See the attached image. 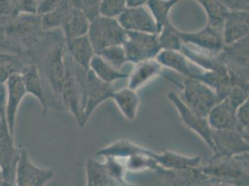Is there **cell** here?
I'll use <instances>...</instances> for the list:
<instances>
[{
	"label": "cell",
	"instance_id": "cell-3",
	"mask_svg": "<svg viewBox=\"0 0 249 186\" xmlns=\"http://www.w3.org/2000/svg\"><path fill=\"white\" fill-rule=\"evenodd\" d=\"M65 62L66 73L60 93V101L62 108L72 114L76 123L81 127L88 72L73 62L67 51Z\"/></svg>",
	"mask_w": 249,
	"mask_h": 186
},
{
	"label": "cell",
	"instance_id": "cell-34",
	"mask_svg": "<svg viewBox=\"0 0 249 186\" xmlns=\"http://www.w3.org/2000/svg\"><path fill=\"white\" fill-rule=\"evenodd\" d=\"M158 40L161 50L166 51H180L183 42L181 40L180 31L171 22L166 21L158 33Z\"/></svg>",
	"mask_w": 249,
	"mask_h": 186
},
{
	"label": "cell",
	"instance_id": "cell-21",
	"mask_svg": "<svg viewBox=\"0 0 249 186\" xmlns=\"http://www.w3.org/2000/svg\"><path fill=\"white\" fill-rule=\"evenodd\" d=\"M162 66L156 59L135 63L132 71L128 73L127 88L138 91L150 81L162 74Z\"/></svg>",
	"mask_w": 249,
	"mask_h": 186
},
{
	"label": "cell",
	"instance_id": "cell-30",
	"mask_svg": "<svg viewBox=\"0 0 249 186\" xmlns=\"http://www.w3.org/2000/svg\"><path fill=\"white\" fill-rule=\"evenodd\" d=\"M89 70L93 73L100 80L107 84H113L115 81L128 77V73L115 69L97 54L94 55L90 62Z\"/></svg>",
	"mask_w": 249,
	"mask_h": 186
},
{
	"label": "cell",
	"instance_id": "cell-2",
	"mask_svg": "<svg viewBox=\"0 0 249 186\" xmlns=\"http://www.w3.org/2000/svg\"><path fill=\"white\" fill-rule=\"evenodd\" d=\"M249 153L230 157H212L201 166L208 183L230 186H249Z\"/></svg>",
	"mask_w": 249,
	"mask_h": 186
},
{
	"label": "cell",
	"instance_id": "cell-32",
	"mask_svg": "<svg viewBox=\"0 0 249 186\" xmlns=\"http://www.w3.org/2000/svg\"><path fill=\"white\" fill-rule=\"evenodd\" d=\"M181 0H149L146 4L157 25V34L166 21L170 20V11Z\"/></svg>",
	"mask_w": 249,
	"mask_h": 186
},
{
	"label": "cell",
	"instance_id": "cell-25",
	"mask_svg": "<svg viewBox=\"0 0 249 186\" xmlns=\"http://www.w3.org/2000/svg\"><path fill=\"white\" fill-rule=\"evenodd\" d=\"M66 51L74 63L80 66L85 71H89V64L95 55L93 48L88 35L72 41L65 43Z\"/></svg>",
	"mask_w": 249,
	"mask_h": 186
},
{
	"label": "cell",
	"instance_id": "cell-8",
	"mask_svg": "<svg viewBox=\"0 0 249 186\" xmlns=\"http://www.w3.org/2000/svg\"><path fill=\"white\" fill-rule=\"evenodd\" d=\"M20 149L15 145L5 115V101L0 108V171L1 178L14 185Z\"/></svg>",
	"mask_w": 249,
	"mask_h": 186
},
{
	"label": "cell",
	"instance_id": "cell-35",
	"mask_svg": "<svg viewBox=\"0 0 249 186\" xmlns=\"http://www.w3.org/2000/svg\"><path fill=\"white\" fill-rule=\"evenodd\" d=\"M105 62L117 70H122L127 62L123 45H115L103 50L99 54Z\"/></svg>",
	"mask_w": 249,
	"mask_h": 186
},
{
	"label": "cell",
	"instance_id": "cell-22",
	"mask_svg": "<svg viewBox=\"0 0 249 186\" xmlns=\"http://www.w3.org/2000/svg\"><path fill=\"white\" fill-rule=\"evenodd\" d=\"M192 78L206 84L217 93L219 101L224 99L231 86V77L225 66L217 70H203V72L196 73Z\"/></svg>",
	"mask_w": 249,
	"mask_h": 186
},
{
	"label": "cell",
	"instance_id": "cell-28",
	"mask_svg": "<svg viewBox=\"0 0 249 186\" xmlns=\"http://www.w3.org/2000/svg\"><path fill=\"white\" fill-rule=\"evenodd\" d=\"M189 62H194L200 68L205 70H217L224 65L220 62L218 54H212L203 52L196 48H192L189 45L183 44L180 51Z\"/></svg>",
	"mask_w": 249,
	"mask_h": 186
},
{
	"label": "cell",
	"instance_id": "cell-41",
	"mask_svg": "<svg viewBox=\"0 0 249 186\" xmlns=\"http://www.w3.org/2000/svg\"><path fill=\"white\" fill-rule=\"evenodd\" d=\"M67 2H69V0H41L38 2L36 14L43 15L50 11H54Z\"/></svg>",
	"mask_w": 249,
	"mask_h": 186
},
{
	"label": "cell",
	"instance_id": "cell-20",
	"mask_svg": "<svg viewBox=\"0 0 249 186\" xmlns=\"http://www.w3.org/2000/svg\"><path fill=\"white\" fill-rule=\"evenodd\" d=\"M235 108L226 98L220 100L208 113V124L212 130H238L249 133L240 128L235 118Z\"/></svg>",
	"mask_w": 249,
	"mask_h": 186
},
{
	"label": "cell",
	"instance_id": "cell-23",
	"mask_svg": "<svg viewBox=\"0 0 249 186\" xmlns=\"http://www.w3.org/2000/svg\"><path fill=\"white\" fill-rule=\"evenodd\" d=\"M33 62L31 55L0 50V86H5L13 74H20L24 67Z\"/></svg>",
	"mask_w": 249,
	"mask_h": 186
},
{
	"label": "cell",
	"instance_id": "cell-47",
	"mask_svg": "<svg viewBox=\"0 0 249 186\" xmlns=\"http://www.w3.org/2000/svg\"><path fill=\"white\" fill-rule=\"evenodd\" d=\"M197 186H225V185H219V184H212V183H206V184H203V185H200Z\"/></svg>",
	"mask_w": 249,
	"mask_h": 186
},
{
	"label": "cell",
	"instance_id": "cell-40",
	"mask_svg": "<svg viewBox=\"0 0 249 186\" xmlns=\"http://www.w3.org/2000/svg\"><path fill=\"white\" fill-rule=\"evenodd\" d=\"M235 118L241 129L249 131V100L240 104L235 110Z\"/></svg>",
	"mask_w": 249,
	"mask_h": 186
},
{
	"label": "cell",
	"instance_id": "cell-6",
	"mask_svg": "<svg viewBox=\"0 0 249 186\" xmlns=\"http://www.w3.org/2000/svg\"><path fill=\"white\" fill-rule=\"evenodd\" d=\"M126 31L121 27L116 19L98 16L90 21L88 37L91 43L95 54L115 45H123Z\"/></svg>",
	"mask_w": 249,
	"mask_h": 186
},
{
	"label": "cell",
	"instance_id": "cell-4",
	"mask_svg": "<svg viewBox=\"0 0 249 186\" xmlns=\"http://www.w3.org/2000/svg\"><path fill=\"white\" fill-rule=\"evenodd\" d=\"M125 172L118 158L105 157L104 163L89 158L86 162L87 186H138L124 180Z\"/></svg>",
	"mask_w": 249,
	"mask_h": 186
},
{
	"label": "cell",
	"instance_id": "cell-13",
	"mask_svg": "<svg viewBox=\"0 0 249 186\" xmlns=\"http://www.w3.org/2000/svg\"><path fill=\"white\" fill-rule=\"evenodd\" d=\"M114 92L115 90L112 84L103 82L90 70L88 72L81 127L86 125L91 114L101 104L112 99Z\"/></svg>",
	"mask_w": 249,
	"mask_h": 186
},
{
	"label": "cell",
	"instance_id": "cell-17",
	"mask_svg": "<svg viewBox=\"0 0 249 186\" xmlns=\"http://www.w3.org/2000/svg\"><path fill=\"white\" fill-rule=\"evenodd\" d=\"M124 31L157 34V25L145 6L126 8L116 19Z\"/></svg>",
	"mask_w": 249,
	"mask_h": 186
},
{
	"label": "cell",
	"instance_id": "cell-26",
	"mask_svg": "<svg viewBox=\"0 0 249 186\" xmlns=\"http://www.w3.org/2000/svg\"><path fill=\"white\" fill-rule=\"evenodd\" d=\"M111 100L114 101L126 120H135L141 104L140 96L136 91L127 87L119 91L115 90Z\"/></svg>",
	"mask_w": 249,
	"mask_h": 186
},
{
	"label": "cell",
	"instance_id": "cell-38",
	"mask_svg": "<svg viewBox=\"0 0 249 186\" xmlns=\"http://www.w3.org/2000/svg\"><path fill=\"white\" fill-rule=\"evenodd\" d=\"M102 0H70L73 8L83 11L89 21L100 16V4Z\"/></svg>",
	"mask_w": 249,
	"mask_h": 186
},
{
	"label": "cell",
	"instance_id": "cell-27",
	"mask_svg": "<svg viewBox=\"0 0 249 186\" xmlns=\"http://www.w3.org/2000/svg\"><path fill=\"white\" fill-rule=\"evenodd\" d=\"M156 60L162 67L182 74L184 77H193L196 72L192 70L186 57L178 51L162 50L157 54Z\"/></svg>",
	"mask_w": 249,
	"mask_h": 186
},
{
	"label": "cell",
	"instance_id": "cell-11",
	"mask_svg": "<svg viewBox=\"0 0 249 186\" xmlns=\"http://www.w3.org/2000/svg\"><path fill=\"white\" fill-rule=\"evenodd\" d=\"M54 177L51 168L35 165L26 150L20 148V157L16 167L15 186H45Z\"/></svg>",
	"mask_w": 249,
	"mask_h": 186
},
{
	"label": "cell",
	"instance_id": "cell-12",
	"mask_svg": "<svg viewBox=\"0 0 249 186\" xmlns=\"http://www.w3.org/2000/svg\"><path fill=\"white\" fill-rule=\"evenodd\" d=\"M167 98L175 106L182 123L185 125L189 130L196 132L206 143L208 148L211 151H213L214 145L212 141V129L208 124V118L193 112L186 104L182 102L179 95H178L177 93L172 92L168 93Z\"/></svg>",
	"mask_w": 249,
	"mask_h": 186
},
{
	"label": "cell",
	"instance_id": "cell-31",
	"mask_svg": "<svg viewBox=\"0 0 249 186\" xmlns=\"http://www.w3.org/2000/svg\"><path fill=\"white\" fill-rule=\"evenodd\" d=\"M198 2L208 17V24L222 29V24L225 20L229 10L219 0H196Z\"/></svg>",
	"mask_w": 249,
	"mask_h": 186
},
{
	"label": "cell",
	"instance_id": "cell-19",
	"mask_svg": "<svg viewBox=\"0 0 249 186\" xmlns=\"http://www.w3.org/2000/svg\"><path fill=\"white\" fill-rule=\"evenodd\" d=\"M20 74L27 95L34 96L38 101V103L41 105L42 114L44 116L47 115L50 110V106L37 64H36L35 62L28 64L22 69Z\"/></svg>",
	"mask_w": 249,
	"mask_h": 186
},
{
	"label": "cell",
	"instance_id": "cell-44",
	"mask_svg": "<svg viewBox=\"0 0 249 186\" xmlns=\"http://www.w3.org/2000/svg\"><path fill=\"white\" fill-rule=\"evenodd\" d=\"M149 0H126V8L142 7L147 4Z\"/></svg>",
	"mask_w": 249,
	"mask_h": 186
},
{
	"label": "cell",
	"instance_id": "cell-42",
	"mask_svg": "<svg viewBox=\"0 0 249 186\" xmlns=\"http://www.w3.org/2000/svg\"><path fill=\"white\" fill-rule=\"evenodd\" d=\"M229 11H249V0H219Z\"/></svg>",
	"mask_w": 249,
	"mask_h": 186
},
{
	"label": "cell",
	"instance_id": "cell-24",
	"mask_svg": "<svg viewBox=\"0 0 249 186\" xmlns=\"http://www.w3.org/2000/svg\"><path fill=\"white\" fill-rule=\"evenodd\" d=\"M89 24L90 21L83 11L77 10L71 6L68 18L62 28L65 43L87 36L89 29Z\"/></svg>",
	"mask_w": 249,
	"mask_h": 186
},
{
	"label": "cell",
	"instance_id": "cell-29",
	"mask_svg": "<svg viewBox=\"0 0 249 186\" xmlns=\"http://www.w3.org/2000/svg\"><path fill=\"white\" fill-rule=\"evenodd\" d=\"M156 162L158 165L166 169H178L185 167H195L201 166L200 156H186L176 152L164 150L158 153Z\"/></svg>",
	"mask_w": 249,
	"mask_h": 186
},
{
	"label": "cell",
	"instance_id": "cell-43",
	"mask_svg": "<svg viewBox=\"0 0 249 186\" xmlns=\"http://www.w3.org/2000/svg\"><path fill=\"white\" fill-rule=\"evenodd\" d=\"M22 13L36 14L38 1L37 0H18Z\"/></svg>",
	"mask_w": 249,
	"mask_h": 186
},
{
	"label": "cell",
	"instance_id": "cell-5",
	"mask_svg": "<svg viewBox=\"0 0 249 186\" xmlns=\"http://www.w3.org/2000/svg\"><path fill=\"white\" fill-rule=\"evenodd\" d=\"M218 55L228 71L231 85L249 87V37L231 45L224 46Z\"/></svg>",
	"mask_w": 249,
	"mask_h": 186
},
{
	"label": "cell",
	"instance_id": "cell-46",
	"mask_svg": "<svg viewBox=\"0 0 249 186\" xmlns=\"http://www.w3.org/2000/svg\"><path fill=\"white\" fill-rule=\"evenodd\" d=\"M0 186H15L13 184H11L10 182H7L5 180H3L2 178H0Z\"/></svg>",
	"mask_w": 249,
	"mask_h": 186
},
{
	"label": "cell",
	"instance_id": "cell-10",
	"mask_svg": "<svg viewBox=\"0 0 249 186\" xmlns=\"http://www.w3.org/2000/svg\"><path fill=\"white\" fill-rule=\"evenodd\" d=\"M213 156L230 157L249 153V133L238 130H212Z\"/></svg>",
	"mask_w": 249,
	"mask_h": 186
},
{
	"label": "cell",
	"instance_id": "cell-1",
	"mask_svg": "<svg viewBox=\"0 0 249 186\" xmlns=\"http://www.w3.org/2000/svg\"><path fill=\"white\" fill-rule=\"evenodd\" d=\"M47 35L42 29L40 15L21 13L15 21L0 26V50L32 55Z\"/></svg>",
	"mask_w": 249,
	"mask_h": 186
},
{
	"label": "cell",
	"instance_id": "cell-18",
	"mask_svg": "<svg viewBox=\"0 0 249 186\" xmlns=\"http://www.w3.org/2000/svg\"><path fill=\"white\" fill-rule=\"evenodd\" d=\"M224 45H231L249 37V11H230L222 24Z\"/></svg>",
	"mask_w": 249,
	"mask_h": 186
},
{
	"label": "cell",
	"instance_id": "cell-9",
	"mask_svg": "<svg viewBox=\"0 0 249 186\" xmlns=\"http://www.w3.org/2000/svg\"><path fill=\"white\" fill-rule=\"evenodd\" d=\"M127 62L132 63L156 59L161 52L158 34L126 31L123 43Z\"/></svg>",
	"mask_w": 249,
	"mask_h": 186
},
{
	"label": "cell",
	"instance_id": "cell-33",
	"mask_svg": "<svg viewBox=\"0 0 249 186\" xmlns=\"http://www.w3.org/2000/svg\"><path fill=\"white\" fill-rule=\"evenodd\" d=\"M70 10L71 4L69 0V2L65 3L62 7L40 15L42 29L45 32H52L62 28L68 18Z\"/></svg>",
	"mask_w": 249,
	"mask_h": 186
},
{
	"label": "cell",
	"instance_id": "cell-15",
	"mask_svg": "<svg viewBox=\"0 0 249 186\" xmlns=\"http://www.w3.org/2000/svg\"><path fill=\"white\" fill-rule=\"evenodd\" d=\"M180 37L183 44L212 54H218L225 46L221 29L208 24L198 31H180Z\"/></svg>",
	"mask_w": 249,
	"mask_h": 186
},
{
	"label": "cell",
	"instance_id": "cell-39",
	"mask_svg": "<svg viewBox=\"0 0 249 186\" xmlns=\"http://www.w3.org/2000/svg\"><path fill=\"white\" fill-rule=\"evenodd\" d=\"M249 97V87L242 85H231L225 98L236 109L240 104L248 101Z\"/></svg>",
	"mask_w": 249,
	"mask_h": 186
},
{
	"label": "cell",
	"instance_id": "cell-14",
	"mask_svg": "<svg viewBox=\"0 0 249 186\" xmlns=\"http://www.w3.org/2000/svg\"><path fill=\"white\" fill-rule=\"evenodd\" d=\"M27 96L20 74H13L5 83V115L11 134H15L18 111Z\"/></svg>",
	"mask_w": 249,
	"mask_h": 186
},
{
	"label": "cell",
	"instance_id": "cell-16",
	"mask_svg": "<svg viewBox=\"0 0 249 186\" xmlns=\"http://www.w3.org/2000/svg\"><path fill=\"white\" fill-rule=\"evenodd\" d=\"M155 175L164 186H197L208 183L201 166L178 169L159 168Z\"/></svg>",
	"mask_w": 249,
	"mask_h": 186
},
{
	"label": "cell",
	"instance_id": "cell-48",
	"mask_svg": "<svg viewBox=\"0 0 249 186\" xmlns=\"http://www.w3.org/2000/svg\"><path fill=\"white\" fill-rule=\"evenodd\" d=\"M0 178H1V171H0Z\"/></svg>",
	"mask_w": 249,
	"mask_h": 186
},
{
	"label": "cell",
	"instance_id": "cell-36",
	"mask_svg": "<svg viewBox=\"0 0 249 186\" xmlns=\"http://www.w3.org/2000/svg\"><path fill=\"white\" fill-rule=\"evenodd\" d=\"M21 13L18 0H0V26L15 21Z\"/></svg>",
	"mask_w": 249,
	"mask_h": 186
},
{
	"label": "cell",
	"instance_id": "cell-7",
	"mask_svg": "<svg viewBox=\"0 0 249 186\" xmlns=\"http://www.w3.org/2000/svg\"><path fill=\"white\" fill-rule=\"evenodd\" d=\"M182 102L196 114L208 116L210 110L219 102L218 95L211 88L196 78L185 77L182 83Z\"/></svg>",
	"mask_w": 249,
	"mask_h": 186
},
{
	"label": "cell",
	"instance_id": "cell-45",
	"mask_svg": "<svg viewBox=\"0 0 249 186\" xmlns=\"http://www.w3.org/2000/svg\"><path fill=\"white\" fill-rule=\"evenodd\" d=\"M5 101V86H0V108Z\"/></svg>",
	"mask_w": 249,
	"mask_h": 186
},
{
	"label": "cell",
	"instance_id": "cell-37",
	"mask_svg": "<svg viewBox=\"0 0 249 186\" xmlns=\"http://www.w3.org/2000/svg\"><path fill=\"white\" fill-rule=\"evenodd\" d=\"M126 9V0H102L100 16L117 19Z\"/></svg>",
	"mask_w": 249,
	"mask_h": 186
}]
</instances>
